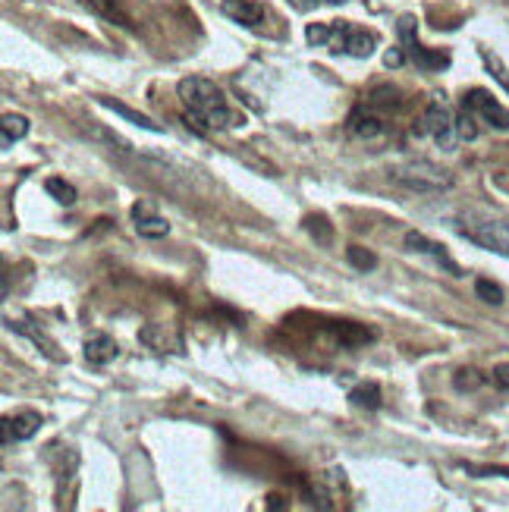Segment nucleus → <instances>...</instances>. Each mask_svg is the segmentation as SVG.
Here are the masks:
<instances>
[{
  "mask_svg": "<svg viewBox=\"0 0 509 512\" xmlns=\"http://www.w3.org/2000/svg\"><path fill=\"white\" fill-rule=\"evenodd\" d=\"M462 110H469L478 123H488L491 129H500V132L509 129V110L491 92H484V88H472V92H466V98H462Z\"/></svg>",
  "mask_w": 509,
  "mask_h": 512,
  "instance_id": "423d86ee",
  "label": "nucleus"
},
{
  "mask_svg": "<svg viewBox=\"0 0 509 512\" xmlns=\"http://www.w3.org/2000/svg\"><path fill=\"white\" fill-rule=\"evenodd\" d=\"M346 261H349L352 267H359V271H374V267H378V255L368 252V249H362V246H349V249H346Z\"/></svg>",
  "mask_w": 509,
  "mask_h": 512,
  "instance_id": "6ab92c4d",
  "label": "nucleus"
},
{
  "mask_svg": "<svg viewBox=\"0 0 509 512\" xmlns=\"http://www.w3.org/2000/svg\"><path fill=\"white\" fill-rule=\"evenodd\" d=\"M475 293H478V299L481 302H488V305H503V289L497 286V283H491V280H475Z\"/></svg>",
  "mask_w": 509,
  "mask_h": 512,
  "instance_id": "412c9836",
  "label": "nucleus"
},
{
  "mask_svg": "<svg viewBox=\"0 0 509 512\" xmlns=\"http://www.w3.org/2000/svg\"><path fill=\"white\" fill-rule=\"evenodd\" d=\"M406 246H409L412 252H418V255H428L437 267H444V271H447L450 277H462V267L450 258V252H447L444 246H440V242L428 239L425 233L409 230V233H406Z\"/></svg>",
  "mask_w": 509,
  "mask_h": 512,
  "instance_id": "6e6552de",
  "label": "nucleus"
},
{
  "mask_svg": "<svg viewBox=\"0 0 509 512\" xmlns=\"http://www.w3.org/2000/svg\"><path fill=\"white\" fill-rule=\"evenodd\" d=\"M305 38L312 48H327L330 54H343V57H371L378 48V32L362 29L356 22H312L305 29Z\"/></svg>",
  "mask_w": 509,
  "mask_h": 512,
  "instance_id": "f03ea898",
  "label": "nucleus"
},
{
  "mask_svg": "<svg viewBox=\"0 0 509 512\" xmlns=\"http://www.w3.org/2000/svg\"><path fill=\"white\" fill-rule=\"evenodd\" d=\"M305 230L312 233V236L321 242V246H330V242H334V230L327 227V217H324V214H318V217H315V214H312V217H305Z\"/></svg>",
  "mask_w": 509,
  "mask_h": 512,
  "instance_id": "a211bd4d",
  "label": "nucleus"
},
{
  "mask_svg": "<svg viewBox=\"0 0 509 512\" xmlns=\"http://www.w3.org/2000/svg\"><path fill=\"white\" fill-rule=\"evenodd\" d=\"M456 110L440 98V95H434L431 101H428V107H425V114H422V120H418V126H415V136H431L440 148H447V151H453L456 145H459V129H456Z\"/></svg>",
  "mask_w": 509,
  "mask_h": 512,
  "instance_id": "7ed1b4c3",
  "label": "nucleus"
},
{
  "mask_svg": "<svg viewBox=\"0 0 509 512\" xmlns=\"http://www.w3.org/2000/svg\"><path fill=\"white\" fill-rule=\"evenodd\" d=\"M41 431V415L32 409H22L16 415L4 418V447H13V443L32 440Z\"/></svg>",
  "mask_w": 509,
  "mask_h": 512,
  "instance_id": "9d476101",
  "label": "nucleus"
},
{
  "mask_svg": "<svg viewBox=\"0 0 509 512\" xmlns=\"http://www.w3.org/2000/svg\"><path fill=\"white\" fill-rule=\"evenodd\" d=\"M290 4H299V0H290Z\"/></svg>",
  "mask_w": 509,
  "mask_h": 512,
  "instance_id": "a878e982",
  "label": "nucleus"
},
{
  "mask_svg": "<svg viewBox=\"0 0 509 512\" xmlns=\"http://www.w3.org/2000/svg\"><path fill=\"white\" fill-rule=\"evenodd\" d=\"M491 374H494V384H497L500 390H509V365H506V362H503V365H497Z\"/></svg>",
  "mask_w": 509,
  "mask_h": 512,
  "instance_id": "b1692460",
  "label": "nucleus"
},
{
  "mask_svg": "<svg viewBox=\"0 0 509 512\" xmlns=\"http://www.w3.org/2000/svg\"><path fill=\"white\" fill-rule=\"evenodd\" d=\"M349 132L352 136H359V139H381V136H387V123H384V117H378L374 110H368V107H356L349 114Z\"/></svg>",
  "mask_w": 509,
  "mask_h": 512,
  "instance_id": "9b49d317",
  "label": "nucleus"
},
{
  "mask_svg": "<svg viewBox=\"0 0 509 512\" xmlns=\"http://www.w3.org/2000/svg\"><path fill=\"white\" fill-rule=\"evenodd\" d=\"M478 387H481V374L475 368L456 371V390H478Z\"/></svg>",
  "mask_w": 509,
  "mask_h": 512,
  "instance_id": "5701e85b",
  "label": "nucleus"
},
{
  "mask_svg": "<svg viewBox=\"0 0 509 512\" xmlns=\"http://www.w3.org/2000/svg\"><path fill=\"white\" fill-rule=\"evenodd\" d=\"M393 180L400 183V186H406V189H412V192H422V195H428V192H447L453 186L450 170L437 167L434 161H425V158L400 164V167L393 170Z\"/></svg>",
  "mask_w": 509,
  "mask_h": 512,
  "instance_id": "39448f33",
  "label": "nucleus"
},
{
  "mask_svg": "<svg viewBox=\"0 0 509 512\" xmlns=\"http://www.w3.org/2000/svg\"><path fill=\"white\" fill-rule=\"evenodd\" d=\"M176 95H180L186 117L198 126V132H214V129H239L246 123V117L239 110L230 107L227 95L211 79L202 76H186L180 85H176ZM189 123V126H192Z\"/></svg>",
  "mask_w": 509,
  "mask_h": 512,
  "instance_id": "f257e3e1",
  "label": "nucleus"
},
{
  "mask_svg": "<svg viewBox=\"0 0 509 512\" xmlns=\"http://www.w3.org/2000/svg\"><path fill=\"white\" fill-rule=\"evenodd\" d=\"M132 214H136V230H139V236H145V239H164L170 233L167 220L161 214H154L148 205H136V208H132Z\"/></svg>",
  "mask_w": 509,
  "mask_h": 512,
  "instance_id": "ddd939ff",
  "label": "nucleus"
},
{
  "mask_svg": "<svg viewBox=\"0 0 509 512\" xmlns=\"http://www.w3.org/2000/svg\"><path fill=\"white\" fill-rule=\"evenodd\" d=\"M220 10L246 29H261L268 22V7L261 0H220Z\"/></svg>",
  "mask_w": 509,
  "mask_h": 512,
  "instance_id": "1a4fd4ad",
  "label": "nucleus"
},
{
  "mask_svg": "<svg viewBox=\"0 0 509 512\" xmlns=\"http://www.w3.org/2000/svg\"><path fill=\"white\" fill-rule=\"evenodd\" d=\"M453 230H456L462 239L475 242V246L488 249V252H494V255L509 258V224H503V220L456 217V220H453Z\"/></svg>",
  "mask_w": 509,
  "mask_h": 512,
  "instance_id": "20e7f679",
  "label": "nucleus"
},
{
  "mask_svg": "<svg viewBox=\"0 0 509 512\" xmlns=\"http://www.w3.org/2000/svg\"><path fill=\"white\" fill-rule=\"evenodd\" d=\"M349 403L356 409H368V412H378L384 406V393L374 381H365V384H356L349 390Z\"/></svg>",
  "mask_w": 509,
  "mask_h": 512,
  "instance_id": "4468645a",
  "label": "nucleus"
},
{
  "mask_svg": "<svg viewBox=\"0 0 509 512\" xmlns=\"http://www.w3.org/2000/svg\"><path fill=\"white\" fill-rule=\"evenodd\" d=\"M101 104H104L107 110H114V114H120L123 120H129L132 126H142V129H148V132H164V126H161V123L148 120L145 114H136V110H129L126 104H117V101H110V98H101Z\"/></svg>",
  "mask_w": 509,
  "mask_h": 512,
  "instance_id": "dca6fc26",
  "label": "nucleus"
},
{
  "mask_svg": "<svg viewBox=\"0 0 509 512\" xmlns=\"http://www.w3.org/2000/svg\"><path fill=\"white\" fill-rule=\"evenodd\" d=\"M318 4H330V7H340V4H346V0H318Z\"/></svg>",
  "mask_w": 509,
  "mask_h": 512,
  "instance_id": "393cba45",
  "label": "nucleus"
},
{
  "mask_svg": "<svg viewBox=\"0 0 509 512\" xmlns=\"http://www.w3.org/2000/svg\"><path fill=\"white\" fill-rule=\"evenodd\" d=\"M400 41H403L406 57L415 60L425 73H437V70H444V66H450V57H447V54L428 51L425 44L415 38V19H412V16H403V19H400Z\"/></svg>",
  "mask_w": 509,
  "mask_h": 512,
  "instance_id": "0eeeda50",
  "label": "nucleus"
},
{
  "mask_svg": "<svg viewBox=\"0 0 509 512\" xmlns=\"http://www.w3.org/2000/svg\"><path fill=\"white\" fill-rule=\"evenodd\" d=\"M44 189H48V195H54V202H60V205H76V198H79L76 186L60 180V176H51V180L44 183Z\"/></svg>",
  "mask_w": 509,
  "mask_h": 512,
  "instance_id": "f3484780",
  "label": "nucleus"
},
{
  "mask_svg": "<svg viewBox=\"0 0 509 512\" xmlns=\"http://www.w3.org/2000/svg\"><path fill=\"white\" fill-rule=\"evenodd\" d=\"M481 57H484V63H488V70H491V76L506 88V92H509V70H506V66L491 54V51H481Z\"/></svg>",
  "mask_w": 509,
  "mask_h": 512,
  "instance_id": "4be33fe9",
  "label": "nucleus"
},
{
  "mask_svg": "<svg viewBox=\"0 0 509 512\" xmlns=\"http://www.w3.org/2000/svg\"><path fill=\"white\" fill-rule=\"evenodd\" d=\"M0 129H4V148H13L19 139H26L29 136V129L32 123L22 117V114H7L4 123H0Z\"/></svg>",
  "mask_w": 509,
  "mask_h": 512,
  "instance_id": "2eb2a0df",
  "label": "nucleus"
},
{
  "mask_svg": "<svg viewBox=\"0 0 509 512\" xmlns=\"http://www.w3.org/2000/svg\"><path fill=\"white\" fill-rule=\"evenodd\" d=\"M10 327H13V330H19V333H26V337H29V340H32V343H35L38 349H44V352L51 355L54 362H60V352H54L57 346H54V343H51L48 337H44V333H38L35 327H26V324H10Z\"/></svg>",
  "mask_w": 509,
  "mask_h": 512,
  "instance_id": "aec40b11",
  "label": "nucleus"
},
{
  "mask_svg": "<svg viewBox=\"0 0 509 512\" xmlns=\"http://www.w3.org/2000/svg\"><path fill=\"white\" fill-rule=\"evenodd\" d=\"M120 355V346H117V340L110 337V333H92V337L85 340V362L88 365H95V368H104V365H110Z\"/></svg>",
  "mask_w": 509,
  "mask_h": 512,
  "instance_id": "f8f14e48",
  "label": "nucleus"
}]
</instances>
